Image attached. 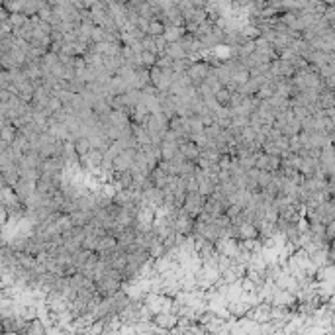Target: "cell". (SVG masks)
<instances>
[{"instance_id":"obj_2","label":"cell","mask_w":335,"mask_h":335,"mask_svg":"<svg viewBox=\"0 0 335 335\" xmlns=\"http://www.w3.org/2000/svg\"><path fill=\"white\" fill-rule=\"evenodd\" d=\"M194 225H196V218L190 216L185 208H178V212H176V220H174V229H176V234L192 236Z\"/></svg>"},{"instance_id":"obj_4","label":"cell","mask_w":335,"mask_h":335,"mask_svg":"<svg viewBox=\"0 0 335 335\" xmlns=\"http://www.w3.org/2000/svg\"><path fill=\"white\" fill-rule=\"evenodd\" d=\"M212 71V65L206 59H200V61H194L192 65H190V69L186 71L188 73V76L192 79V83L194 85H202L204 81H206V76L210 74Z\"/></svg>"},{"instance_id":"obj_10","label":"cell","mask_w":335,"mask_h":335,"mask_svg":"<svg viewBox=\"0 0 335 335\" xmlns=\"http://www.w3.org/2000/svg\"><path fill=\"white\" fill-rule=\"evenodd\" d=\"M47 333V325L43 323V320H32V322H28L24 325V329H22V335H43Z\"/></svg>"},{"instance_id":"obj_16","label":"cell","mask_w":335,"mask_h":335,"mask_svg":"<svg viewBox=\"0 0 335 335\" xmlns=\"http://www.w3.org/2000/svg\"><path fill=\"white\" fill-rule=\"evenodd\" d=\"M147 34L149 36H163L165 34V22H161V20H151Z\"/></svg>"},{"instance_id":"obj_6","label":"cell","mask_w":335,"mask_h":335,"mask_svg":"<svg viewBox=\"0 0 335 335\" xmlns=\"http://www.w3.org/2000/svg\"><path fill=\"white\" fill-rule=\"evenodd\" d=\"M163 202H165V190H163V188H159V186H151V188L145 190V204H147V206L159 210L163 206Z\"/></svg>"},{"instance_id":"obj_15","label":"cell","mask_w":335,"mask_h":335,"mask_svg":"<svg viewBox=\"0 0 335 335\" xmlns=\"http://www.w3.org/2000/svg\"><path fill=\"white\" fill-rule=\"evenodd\" d=\"M18 136V127L14 124H2V141H8L12 143Z\"/></svg>"},{"instance_id":"obj_9","label":"cell","mask_w":335,"mask_h":335,"mask_svg":"<svg viewBox=\"0 0 335 335\" xmlns=\"http://www.w3.org/2000/svg\"><path fill=\"white\" fill-rule=\"evenodd\" d=\"M20 178H22V174H20V169H18V163L8 167V169H2V185L16 186Z\"/></svg>"},{"instance_id":"obj_8","label":"cell","mask_w":335,"mask_h":335,"mask_svg":"<svg viewBox=\"0 0 335 335\" xmlns=\"http://www.w3.org/2000/svg\"><path fill=\"white\" fill-rule=\"evenodd\" d=\"M181 153L185 155L186 159H190V161H198L200 155H202V147H198L192 139H186L181 143Z\"/></svg>"},{"instance_id":"obj_12","label":"cell","mask_w":335,"mask_h":335,"mask_svg":"<svg viewBox=\"0 0 335 335\" xmlns=\"http://www.w3.org/2000/svg\"><path fill=\"white\" fill-rule=\"evenodd\" d=\"M161 157L163 159H174L181 153V143L178 141H161Z\"/></svg>"},{"instance_id":"obj_5","label":"cell","mask_w":335,"mask_h":335,"mask_svg":"<svg viewBox=\"0 0 335 335\" xmlns=\"http://www.w3.org/2000/svg\"><path fill=\"white\" fill-rule=\"evenodd\" d=\"M178 314H174V312H159V314H155V318H153V322L157 323V325H161L165 327L167 331H173L174 327L178 325Z\"/></svg>"},{"instance_id":"obj_14","label":"cell","mask_w":335,"mask_h":335,"mask_svg":"<svg viewBox=\"0 0 335 335\" xmlns=\"http://www.w3.org/2000/svg\"><path fill=\"white\" fill-rule=\"evenodd\" d=\"M165 53H167L169 57H173L174 61H176V59H185V57H188V53H186V49L181 45V41H171V43L167 45Z\"/></svg>"},{"instance_id":"obj_18","label":"cell","mask_w":335,"mask_h":335,"mask_svg":"<svg viewBox=\"0 0 335 335\" xmlns=\"http://www.w3.org/2000/svg\"><path fill=\"white\" fill-rule=\"evenodd\" d=\"M231 94H234V92H231L229 88L223 87L222 90H218V92H216V100H218L222 106H227V104H229V100H231Z\"/></svg>"},{"instance_id":"obj_7","label":"cell","mask_w":335,"mask_h":335,"mask_svg":"<svg viewBox=\"0 0 335 335\" xmlns=\"http://www.w3.org/2000/svg\"><path fill=\"white\" fill-rule=\"evenodd\" d=\"M14 190H16V194H18V198L22 200L25 204V200L30 198L34 192H36V183L34 181H25V178H20L18 181V185L14 186Z\"/></svg>"},{"instance_id":"obj_20","label":"cell","mask_w":335,"mask_h":335,"mask_svg":"<svg viewBox=\"0 0 335 335\" xmlns=\"http://www.w3.org/2000/svg\"><path fill=\"white\" fill-rule=\"evenodd\" d=\"M241 212H243V206H241V204H229V206H227V210H225V214H227V216H229V220H236L237 216H239V214H241Z\"/></svg>"},{"instance_id":"obj_21","label":"cell","mask_w":335,"mask_h":335,"mask_svg":"<svg viewBox=\"0 0 335 335\" xmlns=\"http://www.w3.org/2000/svg\"><path fill=\"white\" fill-rule=\"evenodd\" d=\"M157 65H159L161 69H169V67H173L174 65V59L173 57H169L167 53H163V55H159V59H157Z\"/></svg>"},{"instance_id":"obj_11","label":"cell","mask_w":335,"mask_h":335,"mask_svg":"<svg viewBox=\"0 0 335 335\" xmlns=\"http://www.w3.org/2000/svg\"><path fill=\"white\" fill-rule=\"evenodd\" d=\"M149 176H151V181H153V185H155V186H159V188H165V186L171 183V176H173V174H169L167 171H163L161 167L157 165V167H155V169L149 173Z\"/></svg>"},{"instance_id":"obj_19","label":"cell","mask_w":335,"mask_h":335,"mask_svg":"<svg viewBox=\"0 0 335 335\" xmlns=\"http://www.w3.org/2000/svg\"><path fill=\"white\" fill-rule=\"evenodd\" d=\"M63 106H65V104H63V100L59 98L57 94H51V96H49V102H47V110H49L51 114H55V112L61 110Z\"/></svg>"},{"instance_id":"obj_1","label":"cell","mask_w":335,"mask_h":335,"mask_svg":"<svg viewBox=\"0 0 335 335\" xmlns=\"http://www.w3.org/2000/svg\"><path fill=\"white\" fill-rule=\"evenodd\" d=\"M96 288H98V292L104 298H110V296H114L118 290L124 288V280L118 278V276H114V274L106 273L100 280H96Z\"/></svg>"},{"instance_id":"obj_17","label":"cell","mask_w":335,"mask_h":335,"mask_svg":"<svg viewBox=\"0 0 335 335\" xmlns=\"http://www.w3.org/2000/svg\"><path fill=\"white\" fill-rule=\"evenodd\" d=\"M157 59H159V55L157 53H153V51H141V61L145 67H153V65H157Z\"/></svg>"},{"instance_id":"obj_3","label":"cell","mask_w":335,"mask_h":335,"mask_svg":"<svg viewBox=\"0 0 335 335\" xmlns=\"http://www.w3.org/2000/svg\"><path fill=\"white\" fill-rule=\"evenodd\" d=\"M204 204H206V196H202L198 190H194V192H188V194H186V200H185V204H183V208H185L190 216L198 218L200 214L204 212Z\"/></svg>"},{"instance_id":"obj_13","label":"cell","mask_w":335,"mask_h":335,"mask_svg":"<svg viewBox=\"0 0 335 335\" xmlns=\"http://www.w3.org/2000/svg\"><path fill=\"white\" fill-rule=\"evenodd\" d=\"M186 34V28L185 25H173V24H165V34L163 36L167 37V41H178L181 37Z\"/></svg>"}]
</instances>
